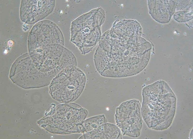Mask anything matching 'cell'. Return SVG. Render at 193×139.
<instances>
[{"mask_svg": "<svg viewBox=\"0 0 193 139\" xmlns=\"http://www.w3.org/2000/svg\"><path fill=\"white\" fill-rule=\"evenodd\" d=\"M137 41L99 42L94 55L96 68L102 76L121 78L136 74L149 61L151 47Z\"/></svg>", "mask_w": 193, "mask_h": 139, "instance_id": "obj_1", "label": "cell"}, {"mask_svg": "<svg viewBox=\"0 0 193 139\" xmlns=\"http://www.w3.org/2000/svg\"><path fill=\"white\" fill-rule=\"evenodd\" d=\"M142 95L141 114L148 127L157 130L168 128L175 115L177 98L168 84L156 81L144 87Z\"/></svg>", "mask_w": 193, "mask_h": 139, "instance_id": "obj_2", "label": "cell"}, {"mask_svg": "<svg viewBox=\"0 0 193 139\" xmlns=\"http://www.w3.org/2000/svg\"><path fill=\"white\" fill-rule=\"evenodd\" d=\"M88 114L87 110L77 104L62 103L57 106L52 114L39 121L38 124L54 133H81L82 123Z\"/></svg>", "mask_w": 193, "mask_h": 139, "instance_id": "obj_3", "label": "cell"}, {"mask_svg": "<svg viewBox=\"0 0 193 139\" xmlns=\"http://www.w3.org/2000/svg\"><path fill=\"white\" fill-rule=\"evenodd\" d=\"M101 9H93L83 14L72 22L70 41L82 54L90 52L96 45L100 36L102 16Z\"/></svg>", "mask_w": 193, "mask_h": 139, "instance_id": "obj_4", "label": "cell"}, {"mask_svg": "<svg viewBox=\"0 0 193 139\" xmlns=\"http://www.w3.org/2000/svg\"><path fill=\"white\" fill-rule=\"evenodd\" d=\"M86 81L83 71L75 66H68L52 79L49 85V92L54 99L61 103L72 102L81 94Z\"/></svg>", "mask_w": 193, "mask_h": 139, "instance_id": "obj_5", "label": "cell"}, {"mask_svg": "<svg viewBox=\"0 0 193 139\" xmlns=\"http://www.w3.org/2000/svg\"><path fill=\"white\" fill-rule=\"evenodd\" d=\"M9 77L14 84L26 89L48 85L53 79L40 70L28 53L21 55L14 61L10 69Z\"/></svg>", "mask_w": 193, "mask_h": 139, "instance_id": "obj_6", "label": "cell"}, {"mask_svg": "<svg viewBox=\"0 0 193 139\" xmlns=\"http://www.w3.org/2000/svg\"><path fill=\"white\" fill-rule=\"evenodd\" d=\"M141 109L139 101L135 99L123 102L116 108V125L124 135L136 138L140 135L143 124Z\"/></svg>", "mask_w": 193, "mask_h": 139, "instance_id": "obj_7", "label": "cell"}, {"mask_svg": "<svg viewBox=\"0 0 193 139\" xmlns=\"http://www.w3.org/2000/svg\"><path fill=\"white\" fill-rule=\"evenodd\" d=\"M55 5V0H21L20 18L28 24L35 23L51 13Z\"/></svg>", "mask_w": 193, "mask_h": 139, "instance_id": "obj_8", "label": "cell"}, {"mask_svg": "<svg viewBox=\"0 0 193 139\" xmlns=\"http://www.w3.org/2000/svg\"><path fill=\"white\" fill-rule=\"evenodd\" d=\"M79 139H122L120 130L116 125L105 123L91 132L83 134Z\"/></svg>", "mask_w": 193, "mask_h": 139, "instance_id": "obj_9", "label": "cell"}, {"mask_svg": "<svg viewBox=\"0 0 193 139\" xmlns=\"http://www.w3.org/2000/svg\"><path fill=\"white\" fill-rule=\"evenodd\" d=\"M107 122V120L103 114L85 119L82 123L81 133L84 134L90 132L99 126Z\"/></svg>", "mask_w": 193, "mask_h": 139, "instance_id": "obj_10", "label": "cell"}]
</instances>
